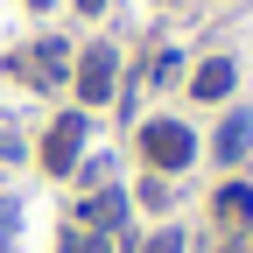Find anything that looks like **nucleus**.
<instances>
[{"instance_id":"1","label":"nucleus","mask_w":253,"mask_h":253,"mask_svg":"<svg viewBox=\"0 0 253 253\" xmlns=\"http://www.w3.org/2000/svg\"><path fill=\"white\" fill-rule=\"evenodd\" d=\"M71 84H78V106H113V84H120V49L91 42V49L71 63Z\"/></svg>"},{"instance_id":"2","label":"nucleus","mask_w":253,"mask_h":253,"mask_svg":"<svg viewBox=\"0 0 253 253\" xmlns=\"http://www.w3.org/2000/svg\"><path fill=\"white\" fill-rule=\"evenodd\" d=\"M141 155L155 169H190V155H197V134H190V126L169 113V120H148L141 126Z\"/></svg>"},{"instance_id":"3","label":"nucleus","mask_w":253,"mask_h":253,"mask_svg":"<svg viewBox=\"0 0 253 253\" xmlns=\"http://www.w3.org/2000/svg\"><path fill=\"white\" fill-rule=\"evenodd\" d=\"M232 84H239V63H232V56H211V63H197V78H190V106L232 99Z\"/></svg>"},{"instance_id":"4","label":"nucleus","mask_w":253,"mask_h":253,"mask_svg":"<svg viewBox=\"0 0 253 253\" xmlns=\"http://www.w3.org/2000/svg\"><path fill=\"white\" fill-rule=\"evenodd\" d=\"M84 148V113H63L56 126H49V141H42V169H56V176H71V155Z\"/></svg>"},{"instance_id":"5","label":"nucleus","mask_w":253,"mask_h":253,"mask_svg":"<svg viewBox=\"0 0 253 253\" xmlns=\"http://www.w3.org/2000/svg\"><path fill=\"white\" fill-rule=\"evenodd\" d=\"M246 148H253V113H225V126H218V162H239Z\"/></svg>"},{"instance_id":"6","label":"nucleus","mask_w":253,"mask_h":253,"mask_svg":"<svg viewBox=\"0 0 253 253\" xmlns=\"http://www.w3.org/2000/svg\"><path fill=\"white\" fill-rule=\"evenodd\" d=\"M218 218H225V225H253V190L246 183H225V190H218Z\"/></svg>"},{"instance_id":"7","label":"nucleus","mask_w":253,"mask_h":253,"mask_svg":"<svg viewBox=\"0 0 253 253\" xmlns=\"http://www.w3.org/2000/svg\"><path fill=\"white\" fill-rule=\"evenodd\" d=\"M126 211H134V197H126V190H106V197H99V204H91V225H99V232H106V225H120V218H126Z\"/></svg>"},{"instance_id":"8","label":"nucleus","mask_w":253,"mask_h":253,"mask_svg":"<svg viewBox=\"0 0 253 253\" xmlns=\"http://www.w3.org/2000/svg\"><path fill=\"white\" fill-rule=\"evenodd\" d=\"M141 253H183V225H169V232H155Z\"/></svg>"},{"instance_id":"9","label":"nucleus","mask_w":253,"mask_h":253,"mask_svg":"<svg viewBox=\"0 0 253 253\" xmlns=\"http://www.w3.org/2000/svg\"><path fill=\"white\" fill-rule=\"evenodd\" d=\"M63 253H113V246H106V232H91V239H63Z\"/></svg>"},{"instance_id":"10","label":"nucleus","mask_w":253,"mask_h":253,"mask_svg":"<svg viewBox=\"0 0 253 253\" xmlns=\"http://www.w3.org/2000/svg\"><path fill=\"white\" fill-rule=\"evenodd\" d=\"M78 7H84V14H99V7H106V0H78Z\"/></svg>"},{"instance_id":"11","label":"nucleus","mask_w":253,"mask_h":253,"mask_svg":"<svg viewBox=\"0 0 253 253\" xmlns=\"http://www.w3.org/2000/svg\"><path fill=\"white\" fill-rule=\"evenodd\" d=\"M28 7H36V14H42V7H49V0H28Z\"/></svg>"}]
</instances>
